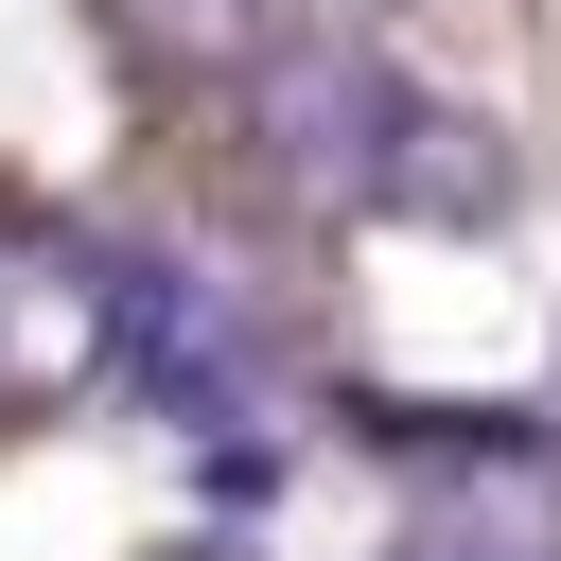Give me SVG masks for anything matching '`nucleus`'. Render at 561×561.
<instances>
[{
  "instance_id": "1",
  "label": "nucleus",
  "mask_w": 561,
  "mask_h": 561,
  "mask_svg": "<svg viewBox=\"0 0 561 561\" xmlns=\"http://www.w3.org/2000/svg\"><path fill=\"white\" fill-rule=\"evenodd\" d=\"M245 70H263V158H280L316 210H491V193H508V158H491L438 88H403L386 53L280 35V53H245Z\"/></svg>"
},
{
  "instance_id": "2",
  "label": "nucleus",
  "mask_w": 561,
  "mask_h": 561,
  "mask_svg": "<svg viewBox=\"0 0 561 561\" xmlns=\"http://www.w3.org/2000/svg\"><path fill=\"white\" fill-rule=\"evenodd\" d=\"M105 368H123V280H105L88 245H53V228L0 210V421L88 403Z\"/></svg>"
},
{
  "instance_id": "3",
  "label": "nucleus",
  "mask_w": 561,
  "mask_h": 561,
  "mask_svg": "<svg viewBox=\"0 0 561 561\" xmlns=\"http://www.w3.org/2000/svg\"><path fill=\"white\" fill-rule=\"evenodd\" d=\"M158 35H193V53H280L298 18H333V0H140Z\"/></svg>"
}]
</instances>
